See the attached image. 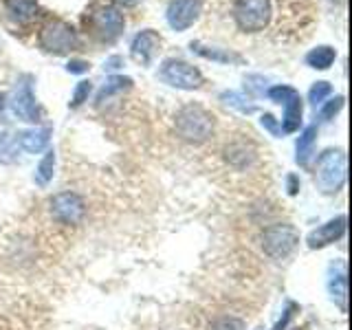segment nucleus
Returning <instances> with one entry per match:
<instances>
[{
    "mask_svg": "<svg viewBox=\"0 0 352 330\" xmlns=\"http://www.w3.org/2000/svg\"><path fill=\"white\" fill-rule=\"evenodd\" d=\"M176 132L187 143H205L214 135V115L198 104H187L176 115Z\"/></svg>",
    "mask_w": 352,
    "mask_h": 330,
    "instance_id": "nucleus-1",
    "label": "nucleus"
},
{
    "mask_svg": "<svg viewBox=\"0 0 352 330\" xmlns=\"http://www.w3.org/2000/svg\"><path fill=\"white\" fill-rule=\"evenodd\" d=\"M231 18L242 33H262L273 20L271 0H234Z\"/></svg>",
    "mask_w": 352,
    "mask_h": 330,
    "instance_id": "nucleus-2",
    "label": "nucleus"
},
{
    "mask_svg": "<svg viewBox=\"0 0 352 330\" xmlns=\"http://www.w3.org/2000/svg\"><path fill=\"white\" fill-rule=\"evenodd\" d=\"M346 183V152L344 150H326L317 159L315 185L322 194H337Z\"/></svg>",
    "mask_w": 352,
    "mask_h": 330,
    "instance_id": "nucleus-3",
    "label": "nucleus"
},
{
    "mask_svg": "<svg viewBox=\"0 0 352 330\" xmlns=\"http://www.w3.org/2000/svg\"><path fill=\"white\" fill-rule=\"evenodd\" d=\"M40 47L53 55H66L77 47V31L60 18H49L40 29Z\"/></svg>",
    "mask_w": 352,
    "mask_h": 330,
    "instance_id": "nucleus-4",
    "label": "nucleus"
},
{
    "mask_svg": "<svg viewBox=\"0 0 352 330\" xmlns=\"http://www.w3.org/2000/svg\"><path fill=\"white\" fill-rule=\"evenodd\" d=\"M300 245V234L291 225H271L262 234V249L273 260H286Z\"/></svg>",
    "mask_w": 352,
    "mask_h": 330,
    "instance_id": "nucleus-5",
    "label": "nucleus"
},
{
    "mask_svg": "<svg viewBox=\"0 0 352 330\" xmlns=\"http://www.w3.org/2000/svg\"><path fill=\"white\" fill-rule=\"evenodd\" d=\"M11 113L18 119L29 121V124H38L40 121V106L33 95V77L31 75H20L14 86V93L9 99Z\"/></svg>",
    "mask_w": 352,
    "mask_h": 330,
    "instance_id": "nucleus-6",
    "label": "nucleus"
},
{
    "mask_svg": "<svg viewBox=\"0 0 352 330\" xmlns=\"http://www.w3.org/2000/svg\"><path fill=\"white\" fill-rule=\"evenodd\" d=\"M159 77L165 84L181 88V91H196L203 86V73L183 60H165L159 69Z\"/></svg>",
    "mask_w": 352,
    "mask_h": 330,
    "instance_id": "nucleus-7",
    "label": "nucleus"
},
{
    "mask_svg": "<svg viewBox=\"0 0 352 330\" xmlns=\"http://www.w3.org/2000/svg\"><path fill=\"white\" fill-rule=\"evenodd\" d=\"M124 14L113 5H102L91 14V29L104 42H113L115 38H119L121 31H124Z\"/></svg>",
    "mask_w": 352,
    "mask_h": 330,
    "instance_id": "nucleus-8",
    "label": "nucleus"
},
{
    "mask_svg": "<svg viewBox=\"0 0 352 330\" xmlns=\"http://www.w3.org/2000/svg\"><path fill=\"white\" fill-rule=\"evenodd\" d=\"M51 214L62 225H80L86 216V203L75 192H60L51 198Z\"/></svg>",
    "mask_w": 352,
    "mask_h": 330,
    "instance_id": "nucleus-9",
    "label": "nucleus"
},
{
    "mask_svg": "<svg viewBox=\"0 0 352 330\" xmlns=\"http://www.w3.org/2000/svg\"><path fill=\"white\" fill-rule=\"evenodd\" d=\"M201 16V0H172L168 7V25L174 31H185L190 29Z\"/></svg>",
    "mask_w": 352,
    "mask_h": 330,
    "instance_id": "nucleus-10",
    "label": "nucleus"
},
{
    "mask_svg": "<svg viewBox=\"0 0 352 330\" xmlns=\"http://www.w3.org/2000/svg\"><path fill=\"white\" fill-rule=\"evenodd\" d=\"M346 223H348L346 216H337L333 220H328V223L319 225L315 231L308 234V238H306L308 247H311V249H324L328 245H333V242L341 240L346 234Z\"/></svg>",
    "mask_w": 352,
    "mask_h": 330,
    "instance_id": "nucleus-11",
    "label": "nucleus"
},
{
    "mask_svg": "<svg viewBox=\"0 0 352 330\" xmlns=\"http://www.w3.org/2000/svg\"><path fill=\"white\" fill-rule=\"evenodd\" d=\"M161 47V36L157 31H152V29H143L139 31L135 40H132L130 44V55H132V60H135L137 64L141 66H146L152 62L154 58V53L159 51Z\"/></svg>",
    "mask_w": 352,
    "mask_h": 330,
    "instance_id": "nucleus-12",
    "label": "nucleus"
},
{
    "mask_svg": "<svg viewBox=\"0 0 352 330\" xmlns=\"http://www.w3.org/2000/svg\"><path fill=\"white\" fill-rule=\"evenodd\" d=\"M328 293L333 302L341 308V313L348 311V280H346V267L344 262H337V269L328 275Z\"/></svg>",
    "mask_w": 352,
    "mask_h": 330,
    "instance_id": "nucleus-13",
    "label": "nucleus"
},
{
    "mask_svg": "<svg viewBox=\"0 0 352 330\" xmlns=\"http://www.w3.org/2000/svg\"><path fill=\"white\" fill-rule=\"evenodd\" d=\"M49 139H51V128H31L16 135L20 150H25L29 154H40L42 150H47Z\"/></svg>",
    "mask_w": 352,
    "mask_h": 330,
    "instance_id": "nucleus-14",
    "label": "nucleus"
},
{
    "mask_svg": "<svg viewBox=\"0 0 352 330\" xmlns=\"http://www.w3.org/2000/svg\"><path fill=\"white\" fill-rule=\"evenodd\" d=\"M7 16L18 22V25H29L31 20L38 18V0H5Z\"/></svg>",
    "mask_w": 352,
    "mask_h": 330,
    "instance_id": "nucleus-15",
    "label": "nucleus"
},
{
    "mask_svg": "<svg viewBox=\"0 0 352 330\" xmlns=\"http://www.w3.org/2000/svg\"><path fill=\"white\" fill-rule=\"evenodd\" d=\"M284 106V119H282V132H295V130H300L302 126V99L300 95H295L291 97L289 102L282 104Z\"/></svg>",
    "mask_w": 352,
    "mask_h": 330,
    "instance_id": "nucleus-16",
    "label": "nucleus"
},
{
    "mask_svg": "<svg viewBox=\"0 0 352 330\" xmlns=\"http://www.w3.org/2000/svg\"><path fill=\"white\" fill-rule=\"evenodd\" d=\"M315 139H317V128L315 126H308L300 139H297L295 143V161L300 163V165H306L308 159H311V154H313V148H315Z\"/></svg>",
    "mask_w": 352,
    "mask_h": 330,
    "instance_id": "nucleus-17",
    "label": "nucleus"
},
{
    "mask_svg": "<svg viewBox=\"0 0 352 330\" xmlns=\"http://www.w3.org/2000/svg\"><path fill=\"white\" fill-rule=\"evenodd\" d=\"M132 86V80L130 77H124V75H113V77H108L106 84L99 88V93H97V104H104L106 99H110L113 95H119V93H124L128 91V88Z\"/></svg>",
    "mask_w": 352,
    "mask_h": 330,
    "instance_id": "nucleus-18",
    "label": "nucleus"
},
{
    "mask_svg": "<svg viewBox=\"0 0 352 330\" xmlns=\"http://www.w3.org/2000/svg\"><path fill=\"white\" fill-rule=\"evenodd\" d=\"M335 58H337V51L333 47H326V44H324V47H317V49H313L311 53L306 55V64L311 66V69L326 71V69L333 66Z\"/></svg>",
    "mask_w": 352,
    "mask_h": 330,
    "instance_id": "nucleus-19",
    "label": "nucleus"
},
{
    "mask_svg": "<svg viewBox=\"0 0 352 330\" xmlns=\"http://www.w3.org/2000/svg\"><path fill=\"white\" fill-rule=\"evenodd\" d=\"M18 152H20V146L16 141V135H11V132H3L0 135V165H11L18 161Z\"/></svg>",
    "mask_w": 352,
    "mask_h": 330,
    "instance_id": "nucleus-20",
    "label": "nucleus"
},
{
    "mask_svg": "<svg viewBox=\"0 0 352 330\" xmlns=\"http://www.w3.org/2000/svg\"><path fill=\"white\" fill-rule=\"evenodd\" d=\"M220 99H223V104H225V106L238 110V113H242V115L256 113V104H251V99H249L247 95H242V93L227 91V93L220 95Z\"/></svg>",
    "mask_w": 352,
    "mask_h": 330,
    "instance_id": "nucleus-21",
    "label": "nucleus"
},
{
    "mask_svg": "<svg viewBox=\"0 0 352 330\" xmlns=\"http://www.w3.org/2000/svg\"><path fill=\"white\" fill-rule=\"evenodd\" d=\"M192 51H196L198 55H203L205 60H214V62H238L240 58L236 53H227L223 49H212V47H203L201 42H192Z\"/></svg>",
    "mask_w": 352,
    "mask_h": 330,
    "instance_id": "nucleus-22",
    "label": "nucleus"
},
{
    "mask_svg": "<svg viewBox=\"0 0 352 330\" xmlns=\"http://www.w3.org/2000/svg\"><path fill=\"white\" fill-rule=\"evenodd\" d=\"M53 174H55V152L49 150L47 154L42 157L40 165H38V170H36V183L40 187H47L53 179Z\"/></svg>",
    "mask_w": 352,
    "mask_h": 330,
    "instance_id": "nucleus-23",
    "label": "nucleus"
},
{
    "mask_svg": "<svg viewBox=\"0 0 352 330\" xmlns=\"http://www.w3.org/2000/svg\"><path fill=\"white\" fill-rule=\"evenodd\" d=\"M227 161L245 168V165L253 161V152L247 148V143H234L231 148H227Z\"/></svg>",
    "mask_w": 352,
    "mask_h": 330,
    "instance_id": "nucleus-24",
    "label": "nucleus"
},
{
    "mask_svg": "<svg viewBox=\"0 0 352 330\" xmlns=\"http://www.w3.org/2000/svg\"><path fill=\"white\" fill-rule=\"evenodd\" d=\"M330 93H333V86H330L328 82H317L311 86V91H308V102H311L313 106H322Z\"/></svg>",
    "mask_w": 352,
    "mask_h": 330,
    "instance_id": "nucleus-25",
    "label": "nucleus"
},
{
    "mask_svg": "<svg viewBox=\"0 0 352 330\" xmlns=\"http://www.w3.org/2000/svg\"><path fill=\"white\" fill-rule=\"evenodd\" d=\"M207 330H245V322L238 317H216L212 324H209Z\"/></svg>",
    "mask_w": 352,
    "mask_h": 330,
    "instance_id": "nucleus-26",
    "label": "nucleus"
},
{
    "mask_svg": "<svg viewBox=\"0 0 352 330\" xmlns=\"http://www.w3.org/2000/svg\"><path fill=\"white\" fill-rule=\"evenodd\" d=\"M267 95H269V99H271V102H275V104H286V102H289L291 97H295V95H297V91H295V88H291V86L278 84V86L269 88V91H267Z\"/></svg>",
    "mask_w": 352,
    "mask_h": 330,
    "instance_id": "nucleus-27",
    "label": "nucleus"
},
{
    "mask_svg": "<svg viewBox=\"0 0 352 330\" xmlns=\"http://www.w3.org/2000/svg\"><path fill=\"white\" fill-rule=\"evenodd\" d=\"M93 86L91 82H80L75 86V93H73V99H71V108H80L84 102H88V95H91Z\"/></svg>",
    "mask_w": 352,
    "mask_h": 330,
    "instance_id": "nucleus-28",
    "label": "nucleus"
},
{
    "mask_svg": "<svg viewBox=\"0 0 352 330\" xmlns=\"http://www.w3.org/2000/svg\"><path fill=\"white\" fill-rule=\"evenodd\" d=\"M344 102H346V99L341 97V95H339V97H335L333 102H328V104H326V106L322 108V113H319V117H322L324 121H330V119H335V115L339 113L341 108H344Z\"/></svg>",
    "mask_w": 352,
    "mask_h": 330,
    "instance_id": "nucleus-29",
    "label": "nucleus"
},
{
    "mask_svg": "<svg viewBox=\"0 0 352 330\" xmlns=\"http://www.w3.org/2000/svg\"><path fill=\"white\" fill-rule=\"evenodd\" d=\"M260 121H262V126H264V128H267V130L271 132V135H275V137H280V135H282V126L278 124V119H275L273 115L264 113Z\"/></svg>",
    "mask_w": 352,
    "mask_h": 330,
    "instance_id": "nucleus-30",
    "label": "nucleus"
},
{
    "mask_svg": "<svg viewBox=\"0 0 352 330\" xmlns=\"http://www.w3.org/2000/svg\"><path fill=\"white\" fill-rule=\"evenodd\" d=\"M295 311H300V306H297V304H293V302H289V304H286V311H284V317L280 319V322H278V324H275V328H273V330H284L286 326H289V322H291V319H293Z\"/></svg>",
    "mask_w": 352,
    "mask_h": 330,
    "instance_id": "nucleus-31",
    "label": "nucleus"
},
{
    "mask_svg": "<svg viewBox=\"0 0 352 330\" xmlns=\"http://www.w3.org/2000/svg\"><path fill=\"white\" fill-rule=\"evenodd\" d=\"M88 69H91V64H88L86 60H71L69 64H66V71L73 73V75L88 73Z\"/></svg>",
    "mask_w": 352,
    "mask_h": 330,
    "instance_id": "nucleus-32",
    "label": "nucleus"
},
{
    "mask_svg": "<svg viewBox=\"0 0 352 330\" xmlns=\"http://www.w3.org/2000/svg\"><path fill=\"white\" fill-rule=\"evenodd\" d=\"M297 190H300V181H297V176H295V174H291V176H289V194L295 196Z\"/></svg>",
    "mask_w": 352,
    "mask_h": 330,
    "instance_id": "nucleus-33",
    "label": "nucleus"
},
{
    "mask_svg": "<svg viewBox=\"0 0 352 330\" xmlns=\"http://www.w3.org/2000/svg\"><path fill=\"white\" fill-rule=\"evenodd\" d=\"M247 80H249V82H262V77H258V75H251V77H247ZM249 88H251V91H256L258 95H262V93H264L258 84H249Z\"/></svg>",
    "mask_w": 352,
    "mask_h": 330,
    "instance_id": "nucleus-34",
    "label": "nucleus"
},
{
    "mask_svg": "<svg viewBox=\"0 0 352 330\" xmlns=\"http://www.w3.org/2000/svg\"><path fill=\"white\" fill-rule=\"evenodd\" d=\"M119 64H121V58H117V55H115V58H110V60L104 64V69H108V71H115V69H119Z\"/></svg>",
    "mask_w": 352,
    "mask_h": 330,
    "instance_id": "nucleus-35",
    "label": "nucleus"
},
{
    "mask_svg": "<svg viewBox=\"0 0 352 330\" xmlns=\"http://www.w3.org/2000/svg\"><path fill=\"white\" fill-rule=\"evenodd\" d=\"M117 3H119V5H124V7H135V5L139 3V0H117Z\"/></svg>",
    "mask_w": 352,
    "mask_h": 330,
    "instance_id": "nucleus-36",
    "label": "nucleus"
},
{
    "mask_svg": "<svg viewBox=\"0 0 352 330\" xmlns=\"http://www.w3.org/2000/svg\"><path fill=\"white\" fill-rule=\"evenodd\" d=\"M3 108H5V95L0 93V113H3Z\"/></svg>",
    "mask_w": 352,
    "mask_h": 330,
    "instance_id": "nucleus-37",
    "label": "nucleus"
}]
</instances>
